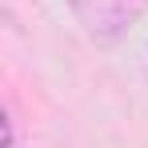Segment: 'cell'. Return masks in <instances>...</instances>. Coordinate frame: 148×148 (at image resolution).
I'll return each mask as SVG.
<instances>
[{
  "mask_svg": "<svg viewBox=\"0 0 148 148\" xmlns=\"http://www.w3.org/2000/svg\"><path fill=\"white\" fill-rule=\"evenodd\" d=\"M76 16L84 20V28L100 36V40H112L124 24H128V16L136 12L128 0H72Z\"/></svg>",
  "mask_w": 148,
  "mask_h": 148,
  "instance_id": "6da1fadb",
  "label": "cell"
}]
</instances>
